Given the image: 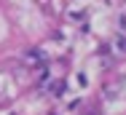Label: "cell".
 Returning <instances> with one entry per match:
<instances>
[{"mask_svg":"<svg viewBox=\"0 0 126 115\" xmlns=\"http://www.w3.org/2000/svg\"><path fill=\"white\" fill-rule=\"evenodd\" d=\"M115 46L121 48V51H126V38H121V35H118V38H115Z\"/></svg>","mask_w":126,"mask_h":115,"instance_id":"cell-1","label":"cell"},{"mask_svg":"<svg viewBox=\"0 0 126 115\" xmlns=\"http://www.w3.org/2000/svg\"><path fill=\"white\" fill-rule=\"evenodd\" d=\"M62 88H64V86H62L59 80H56V83H51V91H54V94H62Z\"/></svg>","mask_w":126,"mask_h":115,"instance_id":"cell-2","label":"cell"}]
</instances>
